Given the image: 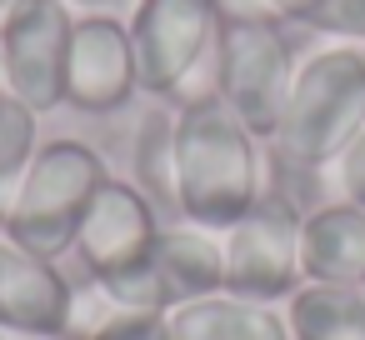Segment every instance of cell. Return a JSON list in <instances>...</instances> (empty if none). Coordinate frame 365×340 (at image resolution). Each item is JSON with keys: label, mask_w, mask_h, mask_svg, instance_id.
<instances>
[{"label": "cell", "mask_w": 365, "mask_h": 340, "mask_svg": "<svg viewBox=\"0 0 365 340\" xmlns=\"http://www.w3.org/2000/svg\"><path fill=\"white\" fill-rule=\"evenodd\" d=\"M255 130L215 96L180 101L175 110V215L205 230L235 225L260 195Z\"/></svg>", "instance_id": "cell-1"}, {"label": "cell", "mask_w": 365, "mask_h": 340, "mask_svg": "<svg viewBox=\"0 0 365 340\" xmlns=\"http://www.w3.org/2000/svg\"><path fill=\"white\" fill-rule=\"evenodd\" d=\"M365 130V51L325 46L295 66L285 115L275 125V155L295 170H325Z\"/></svg>", "instance_id": "cell-2"}, {"label": "cell", "mask_w": 365, "mask_h": 340, "mask_svg": "<svg viewBox=\"0 0 365 340\" xmlns=\"http://www.w3.org/2000/svg\"><path fill=\"white\" fill-rule=\"evenodd\" d=\"M110 180L106 160L81 145V140H41L26 175H21V190L11 200V215H6V235H16L26 250L36 255H71L76 250V230L96 200V190Z\"/></svg>", "instance_id": "cell-3"}, {"label": "cell", "mask_w": 365, "mask_h": 340, "mask_svg": "<svg viewBox=\"0 0 365 340\" xmlns=\"http://www.w3.org/2000/svg\"><path fill=\"white\" fill-rule=\"evenodd\" d=\"M295 51L285 41V31L275 21L260 16H235L225 11L220 21V41H215V96L260 135L270 140L290 86H295Z\"/></svg>", "instance_id": "cell-4"}, {"label": "cell", "mask_w": 365, "mask_h": 340, "mask_svg": "<svg viewBox=\"0 0 365 340\" xmlns=\"http://www.w3.org/2000/svg\"><path fill=\"white\" fill-rule=\"evenodd\" d=\"M225 0H135L130 46L140 66V91L155 101H190L200 66L215 71V41Z\"/></svg>", "instance_id": "cell-5"}, {"label": "cell", "mask_w": 365, "mask_h": 340, "mask_svg": "<svg viewBox=\"0 0 365 340\" xmlns=\"http://www.w3.org/2000/svg\"><path fill=\"white\" fill-rule=\"evenodd\" d=\"M300 225H305V210L285 190H265L235 225L220 230L225 290L245 295V300L285 305L305 285V270H300Z\"/></svg>", "instance_id": "cell-6"}, {"label": "cell", "mask_w": 365, "mask_h": 340, "mask_svg": "<svg viewBox=\"0 0 365 340\" xmlns=\"http://www.w3.org/2000/svg\"><path fill=\"white\" fill-rule=\"evenodd\" d=\"M76 11L66 0H16L0 16V66L6 96L26 110L51 115L66 105V56H71Z\"/></svg>", "instance_id": "cell-7"}, {"label": "cell", "mask_w": 365, "mask_h": 340, "mask_svg": "<svg viewBox=\"0 0 365 340\" xmlns=\"http://www.w3.org/2000/svg\"><path fill=\"white\" fill-rule=\"evenodd\" d=\"M135 91H140V66L130 46V26L115 21L110 11L76 16L71 56H66V105L86 115H110L125 110Z\"/></svg>", "instance_id": "cell-8"}, {"label": "cell", "mask_w": 365, "mask_h": 340, "mask_svg": "<svg viewBox=\"0 0 365 340\" xmlns=\"http://www.w3.org/2000/svg\"><path fill=\"white\" fill-rule=\"evenodd\" d=\"M71 290L76 285L61 260L36 255L0 230V325L46 340H71Z\"/></svg>", "instance_id": "cell-9"}, {"label": "cell", "mask_w": 365, "mask_h": 340, "mask_svg": "<svg viewBox=\"0 0 365 340\" xmlns=\"http://www.w3.org/2000/svg\"><path fill=\"white\" fill-rule=\"evenodd\" d=\"M300 270L315 285H365V205L330 200L305 210Z\"/></svg>", "instance_id": "cell-10"}, {"label": "cell", "mask_w": 365, "mask_h": 340, "mask_svg": "<svg viewBox=\"0 0 365 340\" xmlns=\"http://www.w3.org/2000/svg\"><path fill=\"white\" fill-rule=\"evenodd\" d=\"M165 325H170V340H290L285 305L245 300L230 290L165 310Z\"/></svg>", "instance_id": "cell-11"}, {"label": "cell", "mask_w": 365, "mask_h": 340, "mask_svg": "<svg viewBox=\"0 0 365 340\" xmlns=\"http://www.w3.org/2000/svg\"><path fill=\"white\" fill-rule=\"evenodd\" d=\"M150 260L165 280V295H170V310L185 305V300H200V295H215L225 290V250H220V230H205V225H160L155 245H150Z\"/></svg>", "instance_id": "cell-12"}, {"label": "cell", "mask_w": 365, "mask_h": 340, "mask_svg": "<svg viewBox=\"0 0 365 340\" xmlns=\"http://www.w3.org/2000/svg\"><path fill=\"white\" fill-rule=\"evenodd\" d=\"M290 340H365V285L305 280L285 300Z\"/></svg>", "instance_id": "cell-13"}, {"label": "cell", "mask_w": 365, "mask_h": 340, "mask_svg": "<svg viewBox=\"0 0 365 340\" xmlns=\"http://www.w3.org/2000/svg\"><path fill=\"white\" fill-rule=\"evenodd\" d=\"M135 185L160 210H175V115L165 110H150L135 130Z\"/></svg>", "instance_id": "cell-14"}, {"label": "cell", "mask_w": 365, "mask_h": 340, "mask_svg": "<svg viewBox=\"0 0 365 340\" xmlns=\"http://www.w3.org/2000/svg\"><path fill=\"white\" fill-rule=\"evenodd\" d=\"M36 110H26L16 96H0V230H6V215H11V200L21 190V175L36 155Z\"/></svg>", "instance_id": "cell-15"}, {"label": "cell", "mask_w": 365, "mask_h": 340, "mask_svg": "<svg viewBox=\"0 0 365 340\" xmlns=\"http://www.w3.org/2000/svg\"><path fill=\"white\" fill-rule=\"evenodd\" d=\"M330 6V0H225V11L235 16H260V21H275V26H315V16Z\"/></svg>", "instance_id": "cell-16"}, {"label": "cell", "mask_w": 365, "mask_h": 340, "mask_svg": "<svg viewBox=\"0 0 365 340\" xmlns=\"http://www.w3.org/2000/svg\"><path fill=\"white\" fill-rule=\"evenodd\" d=\"M86 340H170V325H165V315H155V310H115L96 335H86Z\"/></svg>", "instance_id": "cell-17"}, {"label": "cell", "mask_w": 365, "mask_h": 340, "mask_svg": "<svg viewBox=\"0 0 365 340\" xmlns=\"http://www.w3.org/2000/svg\"><path fill=\"white\" fill-rule=\"evenodd\" d=\"M330 175H335V190H340V200H350V205H365V130L325 165Z\"/></svg>", "instance_id": "cell-18"}, {"label": "cell", "mask_w": 365, "mask_h": 340, "mask_svg": "<svg viewBox=\"0 0 365 340\" xmlns=\"http://www.w3.org/2000/svg\"><path fill=\"white\" fill-rule=\"evenodd\" d=\"M66 6H71V11H86V16H91V11H115L120 0H66Z\"/></svg>", "instance_id": "cell-19"}, {"label": "cell", "mask_w": 365, "mask_h": 340, "mask_svg": "<svg viewBox=\"0 0 365 340\" xmlns=\"http://www.w3.org/2000/svg\"><path fill=\"white\" fill-rule=\"evenodd\" d=\"M0 96H6V66H0Z\"/></svg>", "instance_id": "cell-20"}, {"label": "cell", "mask_w": 365, "mask_h": 340, "mask_svg": "<svg viewBox=\"0 0 365 340\" xmlns=\"http://www.w3.org/2000/svg\"><path fill=\"white\" fill-rule=\"evenodd\" d=\"M360 51H365V46H360Z\"/></svg>", "instance_id": "cell-21"}]
</instances>
